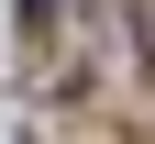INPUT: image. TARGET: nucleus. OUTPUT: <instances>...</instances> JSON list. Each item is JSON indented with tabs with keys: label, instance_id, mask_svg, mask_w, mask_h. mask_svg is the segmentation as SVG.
<instances>
[{
	"label": "nucleus",
	"instance_id": "f257e3e1",
	"mask_svg": "<svg viewBox=\"0 0 155 144\" xmlns=\"http://www.w3.org/2000/svg\"><path fill=\"white\" fill-rule=\"evenodd\" d=\"M55 22H67V0H22V33L33 45H55Z\"/></svg>",
	"mask_w": 155,
	"mask_h": 144
}]
</instances>
